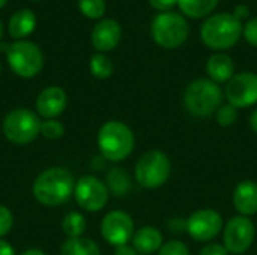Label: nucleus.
<instances>
[{
  "mask_svg": "<svg viewBox=\"0 0 257 255\" xmlns=\"http://www.w3.org/2000/svg\"><path fill=\"white\" fill-rule=\"evenodd\" d=\"M2 36H3V24L0 21V39H2Z\"/></svg>",
  "mask_w": 257,
  "mask_h": 255,
  "instance_id": "obj_38",
  "label": "nucleus"
},
{
  "mask_svg": "<svg viewBox=\"0 0 257 255\" xmlns=\"http://www.w3.org/2000/svg\"><path fill=\"white\" fill-rule=\"evenodd\" d=\"M6 59L11 69L23 78L38 75L44 66V56L39 47L29 41H17L11 44L6 51Z\"/></svg>",
  "mask_w": 257,
  "mask_h": 255,
  "instance_id": "obj_8",
  "label": "nucleus"
},
{
  "mask_svg": "<svg viewBox=\"0 0 257 255\" xmlns=\"http://www.w3.org/2000/svg\"><path fill=\"white\" fill-rule=\"evenodd\" d=\"M199 255H229V251L218 243H209L206 246L202 248L200 254Z\"/></svg>",
  "mask_w": 257,
  "mask_h": 255,
  "instance_id": "obj_32",
  "label": "nucleus"
},
{
  "mask_svg": "<svg viewBox=\"0 0 257 255\" xmlns=\"http://www.w3.org/2000/svg\"><path fill=\"white\" fill-rule=\"evenodd\" d=\"M68 104L66 93L59 86H50L45 87L36 98V110L39 116L47 119H56L60 116Z\"/></svg>",
  "mask_w": 257,
  "mask_h": 255,
  "instance_id": "obj_14",
  "label": "nucleus"
},
{
  "mask_svg": "<svg viewBox=\"0 0 257 255\" xmlns=\"http://www.w3.org/2000/svg\"><path fill=\"white\" fill-rule=\"evenodd\" d=\"M96 141L101 155L113 162L128 158L136 144V138L130 126L119 120H110L104 123L98 132Z\"/></svg>",
  "mask_w": 257,
  "mask_h": 255,
  "instance_id": "obj_3",
  "label": "nucleus"
},
{
  "mask_svg": "<svg viewBox=\"0 0 257 255\" xmlns=\"http://www.w3.org/2000/svg\"><path fill=\"white\" fill-rule=\"evenodd\" d=\"M120 36H122V29L117 21L111 18L101 20L95 24L92 30V45L99 53L111 51L119 44Z\"/></svg>",
  "mask_w": 257,
  "mask_h": 255,
  "instance_id": "obj_15",
  "label": "nucleus"
},
{
  "mask_svg": "<svg viewBox=\"0 0 257 255\" xmlns=\"http://www.w3.org/2000/svg\"><path fill=\"white\" fill-rule=\"evenodd\" d=\"M77 204L87 212L102 210L108 201V188L104 182L93 176L81 177L74 188Z\"/></svg>",
  "mask_w": 257,
  "mask_h": 255,
  "instance_id": "obj_10",
  "label": "nucleus"
},
{
  "mask_svg": "<svg viewBox=\"0 0 257 255\" xmlns=\"http://www.w3.org/2000/svg\"><path fill=\"white\" fill-rule=\"evenodd\" d=\"M242 30V23L233 14L223 12L205 20L200 29V38L211 50H227L239 41Z\"/></svg>",
  "mask_w": 257,
  "mask_h": 255,
  "instance_id": "obj_2",
  "label": "nucleus"
},
{
  "mask_svg": "<svg viewBox=\"0 0 257 255\" xmlns=\"http://www.w3.org/2000/svg\"><path fill=\"white\" fill-rule=\"evenodd\" d=\"M0 71H2V65H0Z\"/></svg>",
  "mask_w": 257,
  "mask_h": 255,
  "instance_id": "obj_40",
  "label": "nucleus"
},
{
  "mask_svg": "<svg viewBox=\"0 0 257 255\" xmlns=\"http://www.w3.org/2000/svg\"><path fill=\"white\" fill-rule=\"evenodd\" d=\"M148 2L154 9H157L160 12H169V11H172V8L175 5H178V0H148Z\"/></svg>",
  "mask_w": 257,
  "mask_h": 255,
  "instance_id": "obj_31",
  "label": "nucleus"
},
{
  "mask_svg": "<svg viewBox=\"0 0 257 255\" xmlns=\"http://www.w3.org/2000/svg\"><path fill=\"white\" fill-rule=\"evenodd\" d=\"M101 234L113 246L126 245L134 236L133 218L123 210L108 212L101 222Z\"/></svg>",
  "mask_w": 257,
  "mask_h": 255,
  "instance_id": "obj_12",
  "label": "nucleus"
},
{
  "mask_svg": "<svg viewBox=\"0 0 257 255\" xmlns=\"http://www.w3.org/2000/svg\"><path fill=\"white\" fill-rule=\"evenodd\" d=\"M75 182L72 174L63 167L44 170L33 183V197L44 206L56 207L66 203L74 194Z\"/></svg>",
  "mask_w": 257,
  "mask_h": 255,
  "instance_id": "obj_1",
  "label": "nucleus"
},
{
  "mask_svg": "<svg viewBox=\"0 0 257 255\" xmlns=\"http://www.w3.org/2000/svg\"><path fill=\"white\" fill-rule=\"evenodd\" d=\"M206 72L209 75V78L220 84V83H227L235 72V63L230 59V56L223 54V53H217L214 56H211L206 62Z\"/></svg>",
  "mask_w": 257,
  "mask_h": 255,
  "instance_id": "obj_18",
  "label": "nucleus"
},
{
  "mask_svg": "<svg viewBox=\"0 0 257 255\" xmlns=\"http://www.w3.org/2000/svg\"><path fill=\"white\" fill-rule=\"evenodd\" d=\"M89 66H90L92 75L99 80H105V78L111 77V74H113V62L110 60V57H107L102 53L93 54Z\"/></svg>",
  "mask_w": 257,
  "mask_h": 255,
  "instance_id": "obj_24",
  "label": "nucleus"
},
{
  "mask_svg": "<svg viewBox=\"0 0 257 255\" xmlns=\"http://www.w3.org/2000/svg\"><path fill=\"white\" fill-rule=\"evenodd\" d=\"M41 135L48 140H59L65 135V126L56 119H47L41 123Z\"/></svg>",
  "mask_w": 257,
  "mask_h": 255,
  "instance_id": "obj_26",
  "label": "nucleus"
},
{
  "mask_svg": "<svg viewBox=\"0 0 257 255\" xmlns=\"http://www.w3.org/2000/svg\"><path fill=\"white\" fill-rule=\"evenodd\" d=\"M21 255H47L44 251H41V249H35V248H32V249H27V251H24Z\"/></svg>",
  "mask_w": 257,
  "mask_h": 255,
  "instance_id": "obj_37",
  "label": "nucleus"
},
{
  "mask_svg": "<svg viewBox=\"0 0 257 255\" xmlns=\"http://www.w3.org/2000/svg\"><path fill=\"white\" fill-rule=\"evenodd\" d=\"M12 225H14L12 212L6 206L0 204V239L11 231Z\"/></svg>",
  "mask_w": 257,
  "mask_h": 255,
  "instance_id": "obj_29",
  "label": "nucleus"
},
{
  "mask_svg": "<svg viewBox=\"0 0 257 255\" xmlns=\"http://www.w3.org/2000/svg\"><path fill=\"white\" fill-rule=\"evenodd\" d=\"M218 2L220 0H178V6L188 18H203L217 8Z\"/></svg>",
  "mask_w": 257,
  "mask_h": 255,
  "instance_id": "obj_20",
  "label": "nucleus"
},
{
  "mask_svg": "<svg viewBox=\"0 0 257 255\" xmlns=\"http://www.w3.org/2000/svg\"><path fill=\"white\" fill-rule=\"evenodd\" d=\"M6 2H8V0H0V9L6 5Z\"/></svg>",
  "mask_w": 257,
  "mask_h": 255,
  "instance_id": "obj_39",
  "label": "nucleus"
},
{
  "mask_svg": "<svg viewBox=\"0 0 257 255\" xmlns=\"http://www.w3.org/2000/svg\"><path fill=\"white\" fill-rule=\"evenodd\" d=\"M223 92L217 83L199 78L190 83L184 92V105L194 117H208L221 107Z\"/></svg>",
  "mask_w": 257,
  "mask_h": 255,
  "instance_id": "obj_4",
  "label": "nucleus"
},
{
  "mask_svg": "<svg viewBox=\"0 0 257 255\" xmlns=\"http://www.w3.org/2000/svg\"><path fill=\"white\" fill-rule=\"evenodd\" d=\"M223 218L214 209H202L187 219V231L197 242H209L220 234Z\"/></svg>",
  "mask_w": 257,
  "mask_h": 255,
  "instance_id": "obj_13",
  "label": "nucleus"
},
{
  "mask_svg": "<svg viewBox=\"0 0 257 255\" xmlns=\"http://www.w3.org/2000/svg\"><path fill=\"white\" fill-rule=\"evenodd\" d=\"M215 116H217V123H218L220 126H224V128H226V126L233 125V123L238 120V108H235V107L230 105V104L221 105V107L217 110Z\"/></svg>",
  "mask_w": 257,
  "mask_h": 255,
  "instance_id": "obj_27",
  "label": "nucleus"
},
{
  "mask_svg": "<svg viewBox=\"0 0 257 255\" xmlns=\"http://www.w3.org/2000/svg\"><path fill=\"white\" fill-rule=\"evenodd\" d=\"M233 15L241 21V20H245V18H248V15H250V9H248V6L247 5H238L236 8H235V11H233Z\"/></svg>",
  "mask_w": 257,
  "mask_h": 255,
  "instance_id": "obj_33",
  "label": "nucleus"
},
{
  "mask_svg": "<svg viewBox=\"0 0 257 255\" xmlns=\"http://www.w3.org/2000/svg\"><path fill=\"white\" fill-rule=\"evenodd\" d=\"M41 120L29 108H15L3 120V134L8 141L24 146L41 134Z\"/></svg>",
  "mask_w": 257,
  "mask_h": 255,
  "instance_id": "obj_7",
  "label": "nucleus"
},
{
  "mask_svg": "<svg viewBox=\"0 0 257 255\" xmlns=\"http://www.w3.org/2000/svg\"><path fill=\"white\" fill-rule=\"evenodd\" d=\"M107 186L116 195H126L131 189V179L123 168H111L107 174Z\"/></svg>",
  "mask_w": 257,
  "mask_h": 255,
  "instance_id": "obj_22",
  "label": "nucleus"
},
{
  "mask_svg": "<svg viewBox=\"0 0 257 255\" xmlns=\"http://www.w3.org/2000/svg\"><path fill=\"white\" fill-rule=\"evenodd\" d=\"M226 98L235 108H247L257 104V74L241 72L226 84Z\"/></svg>",
  "mask_w": 257,
  "mask_h": 255,
  "instance_id": "obj_11",
  "label": "nucleus"
},
{
  "mask_svg": "<svg viewBox=\"0 0 257 255\" xmlns=\"http://www.w3.org/2000/svg\"><path fill=\"white\" fill-rule=\"evenodd\" d=\"M78 8L83 15H86L87 18L96 20L104 15L105 2L104 0H78Z\"/></svg>",
  "mask_w": 257,
  "mask_h": 255,
  "instance_id": "obj_25",
  "label": "nucleus"
},
{
  "mask_svg": "<svg viewBox=\"0 0 257 255\" xmlns=\"http://www.w3.org/2000/svg\"><path fill=\"white\" fill-rule=\"evenodd\" d=\"M151 33L157 45L173 50L185 44L190 35V26L178 12H160L151 24Z\"/></svg>",
  "mask_w": 257,
  "mask_h": 255,
  "instance_id": "obj_5",
  "label": "nucleus"
},
{
  "mask_svg": "<svg viewBox=\"0 0 257 255\" xmlns=\"http://www.w3.org/2000/svg\"><path fill=\"white\" fill-rule=\"evenodd\" d=\"M250 125H251V129L257 134V108L251 113V116H250Z\"/></svg>",
  "mask_w": 257,
  "mask_h": 255,
  "instance_id": "obj_36",
  "label": "nucleus"
},
{
  "mask_svg": "<svg viewBox=\"0 0 257 255\" xmlns=\"http://www.w3.org/2000/svg\"><path fill=\"white\" fill-rule=\"evenodd\" d=\"M158 255H190V251H188V246L184 242L170 240V242H166L160 248Z\"/></svg>",
  "mask_w": 257,
  "mask_h": 255,
  "instance_id": "obj_28",
  "label": "nucleus"
},
{
  "mask_svg": "<svg viewBox=\"0 0 257 255\" xmlns=\"http://www.w3.org/2000/svg\"><path fill=\"white\" fill-rule=\"evenodd\" d=\"M134 173L140 186L146 189H157L169 180L172 164L164 152L149 150L139 158Z\"/></svg>",
  "mask_w": 257,
  "mask_h": 255,
  "instance_id": "obj_6",
  "label": "nucleus"
},
{
  "mask_svg": "<svg viewBox=\"0 0 257 255\" xmlns=\"http://www.w3.org/2000/svg\"><path fill=\"white\" fill-rule=\"evenodd\" d=\"M0 255H15V249L3 239H0Z\"/></svg>",
  "mask_w": 257,
  "mask_h": 255,
  "instance_id": "obj_35",
  "label": "nucleus"
},
{
  "mask_svg": "<svg viewBox=\"0 0 257 255\" xmlns=\"http://www.w3.org/2000/svg\"><path fill=\"white\" fill-rule=\"evenodd\" d=\"M163 246V234L158 228L146 225L137 230L133 236V248L142 255H151L158 252Z\"/></svg>",
  "mask_w": 257,
  "mask_h": 255,
  "instance_id": "obj_17",
  "label": "nucleus"
},
{
  "mask_svg": "<svg viewBox=\"0 0 257 255\" xmlns=\"http://www.w3.org/2000/svg\"><path fill=\"white\" fill-rule=\"evenodd\" d=\"M224 248L230 254L241 255L253 245L256 228L250 218L238 215L227 221L224 228Z\"/></svg>",
  "mask_w": 257,
  "mask_h": 255,
  "instance_id": "obj_9",
  "label": "nucleus"
},
{
  "mask_svg": "<svg viewBox=\"0 0 257 255\" xmlns=\"http://www.w3.org/2000/svg\"><path fill=\"white\" fill-rule=\"evenodd\" d=\"M244 36H245V41L257 47V17L256 18H251L245 23L244 26V30H242Z\"/></svg>",
  "mask_w": 257,
  "mask_h": 255,
  "instance_id": "obj_30",
  "label": "nucleus"
},
{
  "mask_svg": "<svg viewBox=\"0 0 257 255\" xmlns=\"http://www.w3.org/2000/svg\"><path fill=\"white\" fill-rule=\"evenodd\" d=\"M233 206L242 216L257 213V183L253 180L239 182L233 191Z\"/></svg>",
  "mask_w": 257,
  "mask_h": 255,
  "instance_id": "obj_16",
  "label": "nucleus"
},
{
  "mask_svg": "<svg viewBox=\"0 0 257 255\" xmlns=\"http://www.w3.org/2000/svg\"><path fill=\"white\" fill-rule=\"evenodd\" d=\"M36 27V17L29 9H20L9 18V35L14 39H23L29 36Z\"/></svg>",
  "mask_w": 257,
  "mask_h": 255,
  "instance_id": "obj_19",
  "label": "nucleus"
},
{
  "mask_svg": "<svg viewBox=\"0 0 257 255\" xmlns=\"http://www.w3.org/2000/svg\"><path fill=\"white\" fill-rule=\"evenodd\" d=\"M86 227H87L86 218L80 212H69L65 215L62 221V230L68 236V239L83 237Z\"/></svg>",
  "mask_w": 257,
  "mask_h": 255,
  "instance_id": "obj_23",
  "label": "nucleus"
},
{
  "mask_svg": "<svg viewBox=\"0 0 257 255\" xmlns=\"http://www.w3.org/2000/svg\"><path fill=\"white\" fill-rule=\"evenodd\" d=\"M60 255H101V249L89 237H75L68 239L62 245Z\"/></svg>",
  "mask_w": 257,
  "mask_h": 255,
  "instance_id": "obj_21",
  "label": "nucleus"
},
{
  "mask_svg": "<svg viewBox=\"0 0 257 255\" xmlns=\"http://www.w3.org/2000/svg\"><path fill=\"white\" fill-rule=\"evenodd\" d=\"M114 255H139V252L130 245H120V246H116Z\"/></svg>",
  "mask_w": 257,
  "mask_h": 255,
  "instance_id": "obj_34",
  "label": "nucleus"
}]
</instances>
